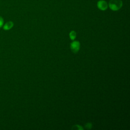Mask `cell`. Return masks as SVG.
Wrapping results in <instances>:
<instances>
[{"label":"cell","instance_id":"cell-1","mask_svg":"<svg viewBox=\"0 0 130 130\" xmlns=\"http://www.w3.org/2000/svg\"><path fill=\"white\" fill-rule=\"evenodd\" d=\"M108 5L111 10L116 11L121 8L123 3L121 0H110Z\"/></svg>","mask_w":130,"mask_h":130},{"label":"cell","instance_id":"cell-2","mask_svg":"<svg viewBox=\"0 0 130 130\" xmlns=\"http://www.w3.org/2000/svg\"><path fill=\"white\" fill-rule=\"evenodd\" d=\"M97 7L102 11H105L108 7V3L105 0H100L97 2Z\"/></svg>","mask_w":130,"mask_h":130},{"label":"cell","instance_id":"cell-3","mask_svg":"<svg viewBox=\"0 0 130 130\" xmlns=\"http://www.w3.org/2000/svg\"><path fill=\"white\" fill-rule=\"evenodd\" d=\"M70 48L72 51L74 53H76L78 52L80 48V44L79 42L78 41H74L70 45Z\"/></svg>","mask_w":130,"mask_h":130},{"label":"cell","instance_id":"cell-4","mask_svg":"<svg viewBox=\"0 0 130 130\" xmlns=\"http://www.w3.org/2000/svg\"><path fill=\"white\" fill-rule=\"evenodd\" d=\"M14 25V23L11 21H9L7 22L3 26V29L5 30H8L10 29H11Z\"/></svg>","mask_w":130,"mask_h":130},{"label":"cell","instance_id":"cell-5","mask_svg":"<svg viewBox=\"0 0 130 130\" xmlns=\"http://www.w3.org/2000/svg\"><path fill=\"white\" fill-rule=\"evenodd\" d=\"M69 36H70V39H71L72 40H74L76 38V31H74V30L71 31L70 32Z\"/></svg>","mask_w":130,"mask_h":130},{"label":"cell","instance_id":"cell-6","mask_svg":"<svg viewBox=\"0 0 130 130\" xmlns=\"http://www.w3.org/2000/svg\"><path fill=\"white\" fill-rule=\"evenodd\" d=\"M72 129H75V130H83L84 128L79 125H75L72 126Z\"/></svg>","mask_w":130,"mask_h":130},{"label":"cell","instance_id":"cell-7","mask_svg":"<svg viewBox=\"0 0 130 130\" xmlns=\"http://www.w3.org/2000/svg\"><path fill=\"white\" fill-rule=\"evenodd\" d=\"M92 123H90V122H88L85 125V128L87 129H90L92 128Z\"/></svg>","mask_w":130,"mask_h":130},{"label":"cell","instance_id":"cell-8","mask_svg":"<svg viewBox=\"0 0 130 130\" xmlns=\"http://www.w3.org/2000/svg\"><path fill=\"white\" fill-rule=\"evenodd\" d=\"M4 24V19L2 16H0V28H1Z\"/></svg>","mask_w":130,"mask_h":130}]
</instances>
